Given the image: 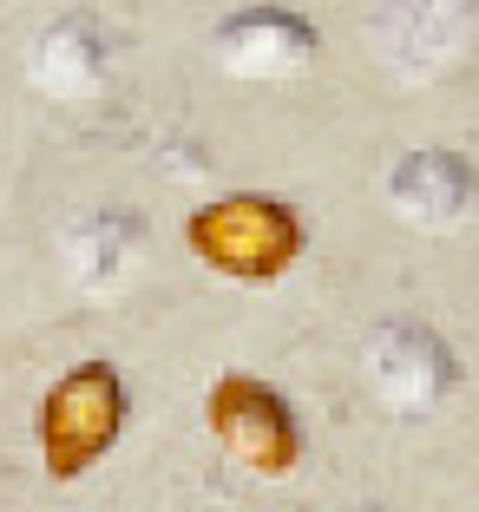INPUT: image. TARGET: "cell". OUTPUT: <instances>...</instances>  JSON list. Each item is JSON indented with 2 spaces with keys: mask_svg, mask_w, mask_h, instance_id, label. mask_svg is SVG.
<instances>
[{
  "mask_svg": "<svg viewBox=\"0 0 479 512\" xmlns=\"http://www.w3.org/2000/svg\"><path fill=\"white\" fill-rule=\"evenodd\" d=\"M184 250L224 283H283L309 250V224L276 191H217L184 217Z\"/></svg>",
  "mask_w": 479,
  "mask_h": 512,
  "instance_id": "1",
  "label": "cell"
},
{
  "mask_svg": "<svg viewBox=\"0 0 479 512\" xmlns=\"http://www.w3.org/2000/svg\"><path fill=\"white\" fill-rule=\"evenodd\" d=\"M125 421H132V388L112 362H73L53 388L33 407V453H40L46 480H86L105 453L125 440Z\"/></svg>",
  "mask_w": 479,
  "mask_h": 512,
  "instance_id": "2",
  "label": "cell"
},
{
  "mask_svg": "<svg viewBox=\"0 0 479 512\" xmlns=\"http://www.w3.org/2000/svg\"><path fill=\"white\" fill-rule=\"evenodd\" d=\"M204 427L256 480H289L302 467V447H309V434L296 421V401L263 375H217L210 381Z\"/></svg>",
  "mask_w": 479,
  "mask_h": 512,
  "instance_id": "3",
  "label": "cell"
},
{
  "mask_svg": "<svg viewBox=\"0 0 479 512\" xmlns=\"http://www.w3.org/2000/svg\"><path fill=\"white\" fill-rule=\"evenodd\" d=\"M361 368H368V388H375L394 414H407V421L440 414V407L453 401V388H460V348L420 316L375 322L368 342H361Z\"/></svg>",
  "mask_w": 479,
  "mask_h": 512,
  "instance_id": "4",
  "label": "cell"
},
{
  "mask_svg": "<svg viewBox=\"0 0 479 512\" xmlns=\"http://www.w3.org/2000/svg\"><path fill=\"white\" fill-rule=\"evenodd\" d=\"M375 53L394 79L434 86L479 53V0H388Z\"/></svg>",
  "mask_w": 479,
  "mask_h": 512,
  "instance_id": "5",
  "label": "cell"
},
{
  "mask_svg": "<svg viewBox=\"0 0 479 512\" xmlns=\"http://www.w3.org/2000/svg\"><path fill=\"white\" fill-rule=\"evenodd\" d=\"M210 53H217V66H224L230 79H243V86H289V79H302L322 60V33H315V20L296 14V7L256 0V7H237V14L217 20Z\"/></svg>",
  "mask_w": 479,
  "mask_h": 512,
  "instance_id": "6",
  "label": "cell"
},
{
  "mask_svg": "<svg viewBox=\"0 0 479 512\" xmlns=\"http://www.w3.org/2000/svg\"><path fill=\"white\" fill-rule=\"evenodd\" d=\"M27 79L53 106H92L105 92V79H112V33H105V20L86 14V7L53 14L27 46Z\"/></svg>",
  "mask_w": 479,
  "mask_h": 512,
  "instance_id": "7",
  "label": "cell"
},
{
  "mask_svg": "<svg viewBox=\"0 0 479 512\" xmlns=\"http://www.w3.org/2000/svg\"><path fill=\"white\" fill-rule=\"evenodd\" d=\"M381 197L414 230H460L479 211V171L447 145H420V151H401L388 165Z\"/></svg>",
  "mask_w": 479,
  "mask_h": 512,
  "instance_id": "8",
  "label": "cell"
},
{
  "mask_svg": "<svg viewBox=\"0 0 479 512\" xmlns=\"http://www.w3.org/2000/svg\"><path fill=\"white\" fill-rule=\"evenodd\" d=\"M151 250V230H145V211L132 204H92L60 243V263H66V283L79 296H119L125 283L138 276Z\"/></svg>",
  "mask_w": 479,
  "mask_h": 512,
  "instance_id": "9",
  "label": "cell"
},
{
  "mask_svg": "<svg viewBox=\"0 0 479 512\" xmlns=\"http://www.w3.org/2000/svg\"><path fill=\"white\" fill-rule=\"evenodd\" d=\"M348 512H388V506H375V499H361V506H348Z\"/></svg>",
  "mask_w": 479,
  "mask_h": 512,
  "instance_id": "10",
  "label": "cell"
}]
</instances>
